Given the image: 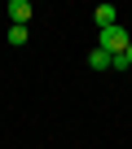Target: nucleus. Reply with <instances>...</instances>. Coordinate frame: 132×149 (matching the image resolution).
Wrapping results in <instances>:
<instances>
[{
    "mask_svg": "<svg viewBox=\"0 0 132 149\" xmlns=\"http://www.w3.org/2000/svg\"><path fill=\"white\" fill-rule=\"evenodd\" d=\"M9 44L22 48V44H27V26H9Z\"/></svg>",
    "mask_w": 132,
    "mask_h": 149,
    "instance_id": "obj_5",
    "label": "nucleus"
},
{
    "mask_svg": "<svg viewBox=\"0 0 132 149\" xmlns=\"http://www.w3.org/2000/svg\"><path fill=\"white\" fill-rule=\"evenodd\" d=\"M93 22H97V31L119 26V9H114V5H97V9H93Z\"/></svg>",
    "mask_w": 132,
    "mask_h": 149,
    "instance_id": "obj_3",
    "label": "nucleus"
},
{
    "mask_svg": "<svg viewBox=\"0 0 132 149\" xmlns=\"http://www.w3.org/2000/svg\"><path fill=\"white\" fill-rule=\"evenodd\" d=\"M5 13H9V22H13V26H27V22H31V0H9Z\"/></svg>",
    "mask_w": 132,
    "mask_h": 149,
    "instance_id": "obj_2",
    "label": "nucleus"
},
{
    "mask_svg": "<svg viewBox=\"0 0 132 149\" xmlns=\"http://www.w3.org/2000/svg\"><path fill=\"white\" fill-rule=\"evenodd\" d=\"M88 66H93V70H110V53L93 48V53H88Z\"/></svg>",
    "mask_w": 132,
    "mask_h": 149,
    "instance_id": "obj_4",
    "label": "nucleus"
},
{
    "mask_svg": "<svg viewBox=\"0 0 132 149\" xmlns=\"http://www.w3.org/2000/svg\"><path fill=\"white\" fill-rule=\"evenodd\" d=\"M97 48L110 53V57H119V53L132 48V31L128 26H106V31H97Z\"/></svg>",
    "mask_w": 132,
    "mask_h": 149,
    "instance_id": "obj_1",
    "label": "nucleus"
}]
</instances>
